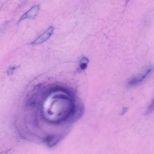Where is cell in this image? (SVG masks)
Instances as JSON below:
<instances>
[{
    "mask_svg": "<svg viewBox=\"0 0 154 154\" xmlns=\"http://www.w3.org/2000/svg\"><path fill=\"white\" fill-rule=\"evenodd\" d=\"M53 29H54L52 26L49 27V28L46 31L43 33V35L40 36L36 40L32 42V44H33V45L40 44H42L44 42L46 41L52 35V33H53Z\"/></svg>",
    "mask_w": 154,
    "mask_h": 154,
    "instance_id": "1",
    "label": "cell"
},
{
    "mask_svg": "<svg viewBox=\"0 0 154 154\" xmlns=\"http://www.w3.org/2000/svg\"><path fill=\"white\" fill-rule=\"evenodd\" d=\"M39 10H40V5H39L33 6L28 12H27L25 14H24V15H22V16L20 18L19 21H18V23L24 19L35 18L39 13Z\"/></svg>",
    "mask_w": 154,
    "mask_h": 154,
    "instance_id": "2",
    "label": "cell"
},
{
    "mask_svg": "<svg viewBox=\"0 0 154 154\" xmlns=\"http://www.w3.org/2000/svg\"><path fill=\"white\" fill-rule=\"evenodd\" d=\"M151 71H152V69H149L145 72V74L141 76L140 77L133 78V79L129 81V83H128L129 85L132 86V85H135V84H138L144 80L145 79L147 78V76L149 75Z\"/></svg>",
    "mask_w": 154,
    "mask_h": 154,
    "instance_id": "3",
    "label": "cell"
},
{
    "mask_svg": "<svg viewBox=\"0 0 154 154\" xmlns=\"http://www.w3.org/2000/svg\"><path fill=\"white\" fill-rule=\"evenodd\" d=\"M59 138L55 136H50L47 139V143L49 147H53L59 142Z\"/></svg>",
    "mask_w": 154,
    "mask_h": 154,
    "instance_id": "4",
    "label": "cell"
},
{
    "mask_svg": "<svg viewBox=\"0 0 154 154\" xmlns=\"http://www.w3.org/2000/svg\"><path fill=\"white\" fill-rule=\"evenodd\" d=\"M89 63V60L87 57H83L81 59L80 62V67L81 70H84L87 68V67L88 63Z\"/></svg>",
    "mask_w": 154,
    "mask_h": 154,
    "instance_id": "5",
    "label": "cell"
}]
</instances>
